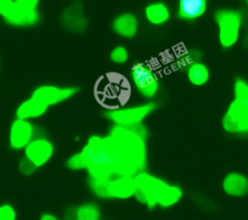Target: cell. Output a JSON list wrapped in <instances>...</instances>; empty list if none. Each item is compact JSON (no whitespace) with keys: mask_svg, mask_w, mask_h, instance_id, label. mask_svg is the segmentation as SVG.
Masks as SVG:
<instances>
[{"mask_svg":"<svg viewBox=\"0 0 248 220\" xmlns=\"http://www.w3.org/2000/svg\"><path fill=\"white\" fill-rule=\"evenodd\" d=\"M18 170L19 172L24 174V175H30L32 174L37 169L30 163L28 162L24 157L20 160L19 165H18Z\"/></svg>","mask_w":248,"mask_h":220,"instance_id":"24","label":"cell"},{"mask_svg":"<svg viewBox=\"0 0 248 220\" xmlns=\"http://www.w3.org/2000/svg\"><path fill=\"white\" fill-rule=\"evenodd\" d=\"M246 3H247V6H248V0H246Z\"/></svg>","mask_w":248,"mask_h":220,"instance_id":"26","label":"cell"},{"mask_svg":"<svg viewBox=\"0 0 248 220\" xmlns=\"http://www.w3.org/2000/svg\"><path fill=\"white\" fill-rule=\"evenodd\" d=\"M40 218H41L42 220H56V219H57V217H56L54 214L49 213V212H45V213H43Z\"/></svg>","mask_w":248,"mask_h":220,"instance_id":"25","label":"cell"},{"mask_svg":"<svg viewBox=\"0 0 248 220\" xmlns=\"http://www.w3.org/2000/svg\"><path fill=\"white\" fill-rule=\"evenodd\" d=\"M48 109L45 103L30 96L28 99L21 102L16 110V117L32 120L43 116Z\"/></svg>","mask_w":248,"mask_h":220,"instance_id":"11","label":"cell"},{"mask_svg":"<svg viewBox=\"0 0 248 220\" xmlns=\"http://www.w3.org/2000/svg\"><path fill=\"white\" fill-rule=\"evenodd\" d=\"M91 192L100 199L125 200L134 197L137 184L135 176L122 175L106 178L89 177Z\"/></svg>","mask_w":248,"mask_h":220,"instance_id":"2","label":"cell"},{"mask_svg":"<svg viewBox=\"0 0 248 220\" xmlns=\"http://www.w3.org/2000/svg\"><path fill=\"white\" fill-rule=\"evenodd\" d=\"M202 53L197 49H186L178 53L175 59V64L179 69H186L193 63L200 61Z\"/></svg>","mask_w":248,"mask_h":220,"instance_id":"19","label":"cell"},{"mask_svg":"<svg viewBox=\"0 0 248 220\" xmlns=\"http://www.w3.org/2000/svg\"><path fill=\"white\" fill-rule=\"evenodd\" d=\"M223 127L230 133H248V108L233 100L223 117Z\"/></svg>","mask_w":248,"mask_h":220,"instance_id":"10","label":"cell"},{"mask_svg":"<svg viewBox=\"0 0 248 220\" xmlns=\"http://www.w3.org/2000/svg\"><path fill=\"white\" fill-rule=\"evenodd\" d=\"M225 193L232 197H241L248 193V179L241 173H231L223 180Z\"/></svg>","mask_w":248,"mask_h":220,"instance_id":"15","label":"cell"},{"mask_svg":"<svg viewBox=\"0 0 248 220\" xmlns=\"http://www.w3.org/2000/svg\"><path fill=\"white\" fill-rule=\"evenodd\" d=\"M78 87L77 86H57L54 84H43L36 87L31 96L45 103L46 106H56L59 105L78 92Z\"/></svg>","mask_w":248,"mask_h":220,"instance_id":"6","label":"cell"},{"mask_svg":"<svg viewBox=\"0 0 248 220\" xmlns=\"http://www.w3.org/2000/svg\"><path fill=\"white\" fill-rule=\"evenodd\" d=\"M0 15L13 25H31L37 20L34 9L22 7L13 0H0Z\"/></svg>","mask_w":248,"mask_h":220,"instance_id":"7","label":"cell"},{"mask_svg":"<svg viewBox=\"0 0 248 220\" xmlns=\"http://www.w3.org/2000/svg\"><path fill=\"white\" fill-rule=\"evenodd\" d=\"M146 20L152 25H163L169 21L170 11L169 6L161 1L148 4L144 9Z\"/></svg>","mask_w":248,"mask_h":220,"instance_id":"16","label":"cell"},{"mask_svg":"<svg viewBox=\"0 0 248 220\" xmlns=\"http://www.w3.org/2000/svg\"><path fill=\"white\" fill-rule=\"evenodd\" d=\"M146 136L140 123L129 127L113 125L106 136L90 137L81 149L88 162V176H135L144 171Z\"/></svg>","mask_w":248,"mask_h":220,"instance_id":"1","label":"cell"},{"mask_svg":"<svg viewBox=\"0 0 248 220\" xmlns=\"http://www.w3.org/2000/svg\"><path fill=\"white\" fill-rule=\"evenodd\" d=\"M70 216L77 220H98L101 217V211L96 204L86 203L72 209Z\"/></svg>","mask_w":248,"mask_h":220,"instance_id":"18","label":"cell"},{"mask_svg":"<svg viewBox=\"0 0 248 220\" xmlns=\"http://www.w3.org/2000/svg\"><path fill=\"white\" fill-rule=\"evenodd\" d=\"M23 150V157L36 169H39L51 159L54 147L48 139L45 137H35Z\"/></svg>","mask_w":248,"mask_h":220,"instance_id":"8","label":"cell"},{"mask_svg":"<svg viewBox=\"0 0 248 220\" xmlns=\"http://www.w3.org/2000/svg\"><path fill=\"white\" fill-rule=\"evenodd\" d=\"M186 71L189 81L196 86L203 85L209 79V70L207 66L201 61L193 63L187 68Z\"/></svg>","mask_w":248,"mask_h":220,"instance_id":"17","label":"cell"},{"mask_svg":"<svg viewBox=\"0 0 248 220\" xmlns=\"http://www.w3.org/2000/svg\"><path fill=\"white\" fill-rule=\"evenodd\" d=\"M233 90L234 100L248 108V83L242 79H237L234 82Z\"/></svg>","mask_w":248,"mask_h":220,"instance_id":"21","label":"cell"},{"mask_svg":"<svg viewBox=\"0 0 248 220\" xmlns=\"http://www.w3.org/2000/svg\"><path fill=\"white\" fill-rule=\"evenodd\" d=\"M112 29L118 36L131 39L138 32V19L131 13L121 14L113 19Z\"/></svg>","mask_w":248,"mask_h":220,"instance_id":"13","label":"cell"},{"mask_svg":"<svg viewBox=\"0 0 248 220\" xmlns=\"http://www.w3.org/2000/svg\"><path fill=\"white\" fill-rule=\"evenodd\" d=\"M214 20L218 28V40L221 47H232L240 36L243 23L242 13L235 9H219L214 14Z\"/></svg>","mask_w":248,"mask_h":220,"instance_id":"3","label":"cell"},{"mask_svg":"<svg viewBox=\"0 0 248 220\" xmlns=\"http://www.w3.org/2000/svg\"><path fill=\"white\" fill-rule=\"evenodd\" d=\"M156 107L155 103L149 102L138 106L108 110L104 115L113 125L129 127L140 124Z\"/></svg>","mask_w":248,"mask_h":220,"instance_id":"4","label":"cell"},{"mask_svg":"<svg viewBox=\"0 0 248 220\" xmlns=\"http://www.w3.org/2000/svg\"><path fill=\"white\" fill-rule=\"evenodd\" d=\"M16 212L14 206L10 204H0V220H15Z\"/></svg>","mask_w":248,"mask_h":220,"instance_id":"23","label":"cell"},{"mask_svg":"<svg viewBox=\"0 0 248 220\" xmlns=\"http://www.w3.org/2000/svg\"><path fill=\"white\" fill-rule=\"evenodd\" d=\"M66 166L71 171H86L88 167V162L85 155L80 150L79 152L71 155L67 159Z\"/></svg>","mask_w":248,"mask_h":220,"instance_id":"20","label":"cell"},{"mask_svg":"<svg viewBox=\"0 0 248 220\" xmlns=\"http://www.w3.org/2000/svg\"><path fill=\"white\" fill-rule=\"evenodd\" d=\"M182 196L181 189L176 185H171L161 180L156 192V204L161 207H170L179 202Z\"/></svg>","mask_w":248,"mask_h":220,"instance_id":"12","label":"cell"},{"mask_svg":"<svg viewBox=\"0 0 248 220\" xmlns=\"http://www.w3.org/2000/svg\"><path fill=\"white\" fill-rule=\"evenodd\" d=\"M109 58L115 64H124L129 58V53L125 47L117 46L110 51Z\"/></svg>","mask_w":248,"mask_h":220,"instance_id":"22","label":"cell"},{"mask_svg":"<svg viewBox=\"0 0 248 220\" xmlns=\"http://www.w3.org/2000/svg\"><path fill=\"white\" fill-rule=\"evenodd\" d=\"M36 127L31 120L16 118L10 127L9 144L12 149L21 150L35 138Z\"/></svg>","mask_w":248,"mask_h":220,"instance_id":"9","label":"cell"},{"mask_svg":"<svg viewBox=\"0 0 248 220\" xmlns=\"http://www.w3.org/2000/svg\"><path fill=\"white\" fill-rule=\"evenodd\" d=\"M131 79L138 92L145 97L152 98L159 88V80L150 66L145 63H136L131 69Z\"/></svg>","mask_w":248,"mask_h":220,"instance_id":"5","label":"cell"},{"mask_svg":"<svg viewBox=\"0 0 248 220\" xmlns=\"http://www.w3.org/2000/svg\"><path fill=\"white\" fill-rule=\"evenodd\" d=\"M207 0H178L177 15L185 20H194L206 11Z\"/></svg>","mask_w":248,"mask_h":220,"instance_id":"14","label":"cell"}]
</instances>
